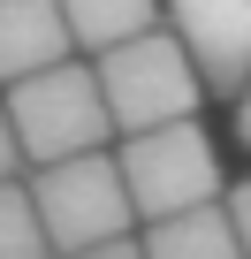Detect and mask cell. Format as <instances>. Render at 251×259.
<instances>
[{
    "mask_svg": "<svg viewBox=\"0 0 251 259\" xmlns=\"http://www.w3.org/2000/svg\"><path fill=\"white\" fill-rule=\"evenodd\" d=\"M0 114H8V130H16V145H23L31 168L91 160V153H107V138H114L91 61H61V69H46V76H31V84H8V92H0Z\"/></svg>",
    "mask_w": 251,
    "mask_h": 259,
    "instance_id": "cell-1",
    "label": "cell"
},
{
    "mask_svg": "<svg viewBox=\"0 0 251 259\" xmlns=\"http://www.w3.org/2000/svg\"><path fill=\"white\" fill-rule=\"evenodd\" d=\"M91 76H99V99H107L114 138H145V130L190 122L198 99H206V84H198L190 54L168 38V23L145 31V38H130V46H114V54H99Z\"/></svg>",
    "mask_w": 251,
    "mask_h": 259,
    "instance_id": "cell-2",
    "label": "cell"
},
{
    "mask_svg": "<svg viewBox=\"0 0 251 259\" xmlns=\"http://www.w3.org/2000/svg\"><path fill=\"white\" fill-rule=\"evenodd\" d=\"M114 168H122V191H130L145 229L228 198L221 191V153H213V138L198 122H168V130H145V138H122Z\"/></svg>",
    "mask_w": 251,
    "mask_h": 259,
    "instance_id": "cell-3",
    "label": "cell"
},
{
    "mask_svg": "<svg viewBox=\"0 0 251 259\" xmlns=\"http://www.w3.org/2000/svg\"><path fill=\"white\" fill-rule=\"evenodd\" d=\"M31 206H38V229H46V251H54V259H76V251L122 244V236H130V221H137L130 191H122L114 153L38 168V176H31Z\"/></svg>",
    "mask_w": 251,
    "mask_h": 259,
    "instance_id": "cell-4",
    "label": "cell"
},
{
    "mask_svg": "<svg viewBox=\"0 0 251 259\" xmlns=\"http://www.w3.org/2000/svg\"><path fill=\"white\" fill-rule=\"evenodd\" d=\"M160 23L190 54L206 92L243 99V84H251V0H168Z\"/></svg>",
    "mask_w": 251,
    "mask_h": 259,
    "instance_id": "cell-5",
    "label": "cell"
},
{
    "mask_svg": "<svg viewBox=\"0 0 251 259\" xmlns=\"http://www.w3.org/2000/svg\"><path fill=\"white\" fill-rule=\"evenodd\" d=\"M76 61V38L61 23V0H0V92L31 84L46 69Z\"/></svg>",
    "mask_w": 251,
    "mask_h": 259,
    "instance_id": "cell-6",
    "label": "cell"
},
{
    "mask_svg": "<svg viewBox=\"0 0 251 259\" xmlns=\"http://www.w3.org/2000/svg\"><path fill=\"white\" fill-rule=\"evenodd\" d=\"M61 23H69V38L99 61V54H114V46L160 31V0H61Z\"/></svg>",
    "mask_w": 251,
    "mask_h": 259,
    "instance_id": "cell-7",
    "label": "cell"
},
{
    "mask_svg": "<svg viewBox=\"0 0 251 259\" xmlns=\"http://www.w3.org/2000/svg\"><path fill=\"white\" fill-rule=\"evenodd\" d=\"M137 244H145V259H243V244L228 229V206H198V213L153 221Z\"/></svg>",
    "mask_w": 251,
    "mask_h": 259,
    "instance_id": "cell-8",
    "label": "cell"
},
{
    "mask_svg": "<svg viewBox=\"0 0 251 259\" xmlns=\"http://www.w3.org/2000/svg\"><path fill=\"white\" fill-rule=\"evenodd\" d=\"M0 259H54L38 206H31V183H0Z\"/></svg>",
    "mask_w": 251,
    "mask_h": 259,
    "instance_id": "cell-9",
    "label": "cell"
},
{
    "mask_svg": "<svg viewBox=\"0 0 251 259\" xmlns=\"http://www.w3.org/2000/svg\"><path fill=\"white\" fill-rule=\"evenodd\" d=\"M221 206H228V229H236V244H243V259H251V176H243Z\"/></svg>",
    "mask_w": 251,
    "mask_h": 259,
    "instance_id": "cell-10",
    "label": "cell"
},
{
    "mask_svg": "<svg viewBox=\"0 0 251 259\" xmlns=\"http://www.w3.org/2000/svg\"><path fill=\"white\" fill-rule=\"evenodd\" d=\"M16 176H23V145H16L8 114H0V183H16Z\"/></svg>",
    "mask_w": 251,
    "mask_h": 259,
    "instance_id": "cell-11",
    "label": "cell"
},
{
    "mask_svg": "<svg viewBox=\"0 0 251 259\" xmlns=\"http://www.w3.org/2000/svg\"><path fill=\"white\" fill-rule=\"evenodd\" d=\"M76 259H145V244L122 236V244H99V251H76Z\"/></svg>",
    "mask_w": 251,
    "mask_h": 259,
    "instance_id": "cell-12",
    "label": "cell"
},
{
    "mask_svg": "<svg viewBox=\"0 0 251 259\" xmlns=\"http://www.w3.org/2000/svg\"><path fill=\"white\" fill-rule=\"evenodd\" d=\"M236 138L251 145V84H243V99H236Z\"/></svg>",
    "mask_w": 251,
    "mask_h": 259,
    "instance_id": "cell-13",
    "label": "cell"
}]
</instances>
